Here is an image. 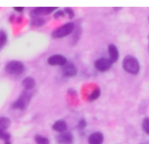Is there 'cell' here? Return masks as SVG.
Returning <instances> with one entry per match:
<instances>
[{
    "label": "cell",
    "mask_w": 149,
    "mask_h": 144,
    "mask_svg": "<svg viewBox=\"0 0 149 144\" xmlns=\"http://www.w3.org/2000/svg\"><path fill=\"white\" fill-rule=\"evenodd\" d=\"M122 66L127 73L132 75H137L140 69V65L138 59L132 55L125 56L122 62Z\"/></svg>",
    "instance_id": "6da1fadb"
},
{
    "label": "cell",
    "mask_w": 149,
    "mask_h": 144,
    "mask_svg": "<svg viewBox=\"0 0 149 144\" xmlns=\"http://www.w3.org/2000/svg\"><path fill=\"white\" fill-rule=\"evenodd\" d=\"M32 98L33 92H31V91H23L19 99H17L12 105V108L14 110H26L29 106Z\"/></svg>",
    "instance_id": "7a4b0ae2"
},
{
    "label": "cell",
    "mask_w": 149,
    "mask_h": 144,
    "mask_svg": "<svg viewBox=\"0 0 149 144\" xmlns=\"http://www.w3.org/2000/svg\"><path fill=\"white\" fill-rule=\"evenodd\" d=\"M74 24L73 22H68L61 27L56 28L52 33V37L54 39H61L63 37H66L69 34H71L74 32Z\"/></svg>",
    "instance_id": "3957f363"
},
{
    "label": "cell",
    "mask_w": 149,
    "mask_h": 144,
    "mask_svg": "<svg viewBox=\"0 0 149 144\" xmlns=\"http://www.w3.org/2000/svg\"><path fill=\"white\" fill-rule=\"evenodd\" d=\"M26 67L19 61H10L6 66V71L13 76H19L24 73Z\"/></svg>",
    "instance_id": "277c9868"
},
{
    "label": "cell",
    "mask_w": 149,
    "mask_h": 144,
    "mask_svg": "<svg viewBox=\"0 0 149 144\" xmlns=\"http://www.w3.org/2000/svg\"><path fill=\"white\" fill-rule=\"evenodd\" d=\"M111 65H112L111 61L109 58H105V57L99 58L95 62V68L97 69V71L100 72H105L109 70Z\"/></svg>",
    "instance_id": "5b68a950"
},
{
    "label": "cell",
    "mask_w": 149,
    "mask_h": 144,
    "mask_svg": "<svg viewBox=\"0 0 149 144\" xmlns=\"http://www.w3.org/2000/svg\"><path fill=\"white\" fill-rule=\"evenodd\" d=\"M56 9H57L56 7H37V8L33 9L30 12V16L32 19H33V18L41 17L44 15H48Z\"/></svg>",
    "instance_id": "8992f818"
},
{
    "label": "cell",
    "mask_w": 149,
    "mask_h": 144,
    "mask_svg": "<svg viewBox=\"0 0 149 144\" xmlns=\"http://www.w3.org/2000/svg\"><path fill=\"white\" fill-rule=\"evenodd\" d=\"M67 62V58L61 55H53L47 59V63L51 66H64Z\"/></svg>",
    "instance_id": "52a82bcc"
},
{
    "label": "cell",
    "mask_w": 149,
    "mask_h": 144,
    "mask_svg": "<svg viewBox=\"0 0 149 144\" xmlns=\"http://www.w3.org/2000/svg\"><path fill=\"white\" fill-rule=\"evenodd\" d=\"M62 73L65 77L70 78L76 76L77 73V69L72 62H67L64 66H62Z\"/></svg>",
    "instance_id": "ba28073f"
},
{
    "label": "cell",
    "mask_w": 149,
    "mask_h": 144,
    "mask_svg": "<svg viewBox=\"0 0 149 144\" xmlns=\"http://www.w3.org/2000/svg\"><path fill=\"white\" fill-rule=\"evenodd\" d=\"M56 141L60 144H72L74 141V136L72 134L65 132L57 135Z\"/></svg>",
    "instance_id": "9c48e42d"
},
{
    "label": "cell",
    "mask_w": 149,
    "mask_h": 144,
    "mask_svg": "<svg viewBox=\"0 0 149 144\" xmlns=\"http://www.w3.org/2000/svg\"><path fill=\"white\" fill-rule=\"evenodd\" d=\"M89 144H102L104 142V134L101 132H94L88 138Z\"/></svg>",
    "instance_id": "30bf717a"
},
{
    "label": "cell",
    "mask_w": 149,
    "mask_h": 144,
    "mask_svg": "<svg viewBox=\"0 0 149 144\" xmlns=\"http://www.w3.org/2000/svg\"><path fill=\"white\" fill-rule=\"evenodd\" d=\"M108 52H109V59L111 61L112 63H115L119 58V52L118 48L114 44H110L108 46Z\"/></svg>",
    "instance_id": "8fae6325"
},
{
    "label": "cell",
    "mask_w": 149,
    "mask_h": 144,
    "mask_svg": "<svg viewBox=\"0 0 149 144\" xmlns=\"http://www.w3.org/2000/svg\"><path fill=\"white\" fill-rule=\"evenodd\" d=\"M52 128H53L54 131L58 132V133H60V134H62V133H65L66 130L68 129V124L66 123L65 120H56V121L53 124Z\"/></svg>",
    "instance_id": "7c38bea8"
},
{
    "label": "cell",
    "mask_w": 149,
    "mask_h": 144,
    "mask_svg": "<svg viewBox=\"0 0 149 144\" xmlns=\"http://www.w3.org/2000/svg\"><path fill=\"white\" fill-rule=\"evenodd\" d=\"M22 86L25 88V90H27V91H31L33 90L34 87H35V80L34 78H31V77H26L23 80H22Z\"/></svg>",
    "instance_id": "4fadbf2b"
},
{
    "label": "cell",
    "mask_w": 149,
    "mask_h": 144,
    "mask_svg": "<svg viewBox=\"0 0 149 144\" xmlns=\"http://www.w3.org/2000/svg\"><path fill=\"white\" fill-rule=\"evenodd\" d=\"M11 120L7 117L1 116L0 117V130L1 131H6L11 127Z\"/></svg>",
    "instance_id": "5bb4252c"
},
{
    "label": "cell",
    "mask_w": 149,
    "mask_h": 144,
    "mask_svg": "<svg viewBox=\"0 0 149 144\" xmlns=\"http://www.w3.org/2000/svg\"><path fill=\"white\" fill-rule=\"evenodd\" d=\"M8 40L7 34L4 30H0V52L2 51V49L5 48L6 42Z\"/></svg>",
    "instance_id": "9a60e30c"
},
{
    "label": "cell",
    "mask_w": 149,
    "mask_h": 144,
    "mask_svg": "<svg viewBox=\"0 0 149 144\" xmlns=\"http://www.w3.org/2000/svg\"><path fill=\"white\" fill-rule=\"evenodd\" d=\"M46 23V20L42 17H37L31 20V25L33 27H42Z\"/></svg>",
    "instance_id": "2e32d148"
},
{
    "label": "cell",
    "mask_w": 149,
    "mask_h": 144,
    "mask_svg": "<svg viewBox=\"0 0 149 144\" xmlns=\"http://www.w3.org/2000/svg\"><path fill=\"white\" fill-rule=\"evenodd\" d=\"M35 142L37 144H49L50 143L48 138H47L43 135H40V134H37L35 136Z\"/></svg>",
    "instance_id": "e0dca14e"
},
{
    "label": "cell",
    "mask_w": 149,
    "mask_h": 144,
    "mask_svg": "<svg viewBox=\"0 0 149 144\" xmlns=\"http://www.w3.org/2000/svg\"><path fill=\"white\" fill-rule=\"evenodd\" d=\"M100 94H101V91L99 88H97L96 90H94L89 96L88 98V100L89 101H94L96 99H97L99 97H100Z\"/></svg>",
    "instance_id": "ac0fdd59"
},
{
    "label": "cell",
    "mask_w": 149,
    "mask_h": 144,
    "mask_svg": "<svg viewBox=\"0 0 149 144\" xmlns=\"http://www.w3.org/2000/svg\"><path fill=\"white\" fill-rule=\"evenodd\" d=\"M142 129L146 134H149V118H145L142 121Z\"/></svg>",
    "instance_id": "d6986e66"
},
{
    "label": "cell",
    "mask_w": 149,
    "mask_h": 144,
    "mask_svg": "<svg viewBox=\"0 0 149 144\" xmlns=\"http://www.w3.org/2000/svg\"><path fill=\"white\" fill-rule=\"evenodd\" d=\"M12 135L7 133L6 131H1L0 130V140H2L4 141H10Z\"/></svg>",
    "instance_id": "ffe728a7"
},
{
    "label": "cell",
    "mask_w": 149,
    "mask_h": 144,
    "mask_svg": "<svg viewBox=\"0 0 149 144\" xmlns=\"http://www.w3.org/2000/svg\"><path fill=\"white\" fill-rule=\"evenodd\" d=\"M63 11H64L65 14H68V18H69V19H73V18L74 17V13L73 9L68 8V7H66Z\"/></svg>",
    "instance_id": "44dd1931"
},
{
    "label": "cell",
    "mask_w": 149,
    "mask_h": 144,
    "mask_svg": "<svg viewBox=\"0 0 149 144\" xmlns=\"http://www.w3.org/2000/svg\"><path fill=\"white\" fill-rule=\"evenodd\" d=\"M86 126H87V121L84 119H82V120H79V122L77 124V128L80 129V130H83V129H84L86 127Z\"/></svg>",
    "instance_id": "7402d4cb"
},
{
    "label": "cell",
    "mask_w": 149,
    "mask_h": 144,
    "mask_svg": "<svg viewBox=\"0 0 149 144\" xmlns=\"http://www.w3.org/2000/svg\"><path fill=\"white\" fill-rule=\"evenodd\" d=\"M64 15H65V13H64L63 10H58V11L54 14V19H60V18H61V17H64Z\"/></svg>",
    "instance_id": "603a6c76"
},
{
    "label": "cell",
    "mask_w": 149,
    "mask_h": 144,
    "mask_svg": "<svg viewBox=\"0 0 149 144\" xmlns=\"http://www.w3.org/2000/svg\"><path fill=\"white\" fill-rule=\"evenodd\" d=\"M13 10L16 11L17 13H22L25 10V8L24 7H13Z\"/></svg>",
    "instance_id": "cb8c5ba5"
},
{
    "label": "cell",
    "mask_w": 149,
    "mask_h": 144,
    "mask_svg": "<svg viewBox=\"0 0 149 144\" xmlns=\"http://www.w3.org/2000/svg\"><path fill=\"white\" fill-rule=\"evenodd\" d=\"M68 92L69 94H71V93H73V95H76V94H77V92H76V91H74V90H73V89H69V90L68 91Z\"/></svg>",
    "instance_id": "d4e9b609"
},
{
    "label": "cell",
    "mask_w": 149,
    "mask_h": 144,
    "mask_svg": "<svg viewBox=\"0 0 149 144\" xmlns=\"http://www.w3.org/2000/svg\"><path fill=\"white\" fill-rule=\"evenodd\" d=\"M4 144H12V142H11L10 141H5Z\"/></svg>",
    "instance_id": "484cf974"
},
{
    "label": "cell",
    "mask_w": 149,
    "mask_h": 144,
    "mask_svg": "<svg viewBox=\"0 0 149 144\" xmlns=\"http://www.w3.org/2000/svg\"><path fill=\"white\" fill-rule=\"evenodd\" d=\"M142 144H149V142H146V143H142Z\"/></svg>",
    "instance_id": "4316f807"
},
{
    "label": "cell",
    "mask_w": 149,
    "mask_h": 144,
    "mask_svg": "<svg viewBox=\"0 0 149 144\" xmlns=\"http://www.w3.org/2000/svg\"><path fill=\"white\" fill-rule=\"evenodd\" d=\"M148 41H149V36H148ZM148 47H149V43H148Z\"/></svg>",
    "instance_id": "83f0119b"
},
{
    "label": "cell",
    "mask_w": 149,
    "mask_h": 144,
    "mask_svg": "<svg viewBox=\"0 0 149 144\" xmlns=\"http://www.w3.org/2000/svg\"><path fill=\"white\" fill-rule=\"evenodd\" d=\"M148 19H149V18H148Z\"/></svg>",
    "instance_id": "f1b7e54d"
}]
</instances>
